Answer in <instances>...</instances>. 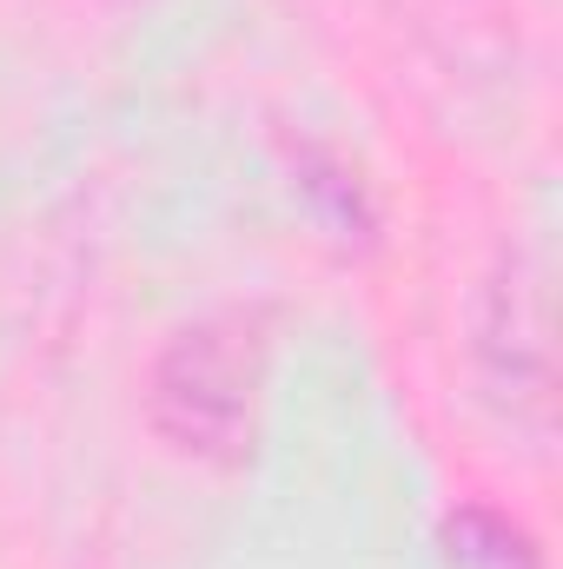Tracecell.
Instances as JSON below:
<instances>
[{"instance_id":"cell-2","label":"cell","mask_w":563,"mask_h":569,"mask_svg":"<svg viewBox=\"0 0 563 569\" xmlns=\"http://www.w3.org/2000/svg\"><path fill=\"white\" fill-rule=\"evenodd\" d=\"M471 365H477L484 398L511 425L551 437V418H557V338H551L544 259L504 252L491 266V279L477 291V318H471Z\"/></svg>"},{"instance_id":"cell-1","label":"cell","mask_w":563,"mask_h":569,"mask_svg":"<svg viewBox=\"0 0 563 569\" xmlns=\"http://www.w3.org/2000/svg\"><path fill=\"white\" fill-rule=\"evenodd\" d=\"M266 331L246 311H206L172 331L146 371V425L166 450L233 470L259 437Z\"/></svg>"},{"instance_id":"cell-3","label":"cell","mask_w":563,"mask_h":569,"mask_svg":"<svg viewBox=\"0 0 563 569\" xmlns=\"http://www.w3.org/2000/svg\"><path fill=\"white\" fill-rule=\"evenodd\" d=\"M437 550H444L451 569H544L537 537H531L517 517L491 510V503H457V510H444Z\"/></svg>"}]
</instances>
